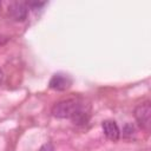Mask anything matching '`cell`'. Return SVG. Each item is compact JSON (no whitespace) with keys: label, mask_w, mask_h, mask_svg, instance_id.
<instances>
[{"label":"cell","mask_w":151,"mask_h":151,"mask_svg":"<svg viewBox=\"0 0 151 151\" xmlns=\"http://www.w3.org/2000/svg\"><path fill=\"white\" fill-rule=\"evenodd\" d=\"M52 114L60 119H71L74 124H86L90 118V107L79 99H65L52 107Z\"/></svg>","instance_id":"6da1fadb"},{"label":"cell","mask_w":151,"mask_h":151,"mask_svg":"<svg viewBox=\"0 0 151 151\" xmlns=\"http://www.w3.org/2000/svg\"><path fill=\"white\" fill-rule=\"evenodd\" d=\"M134 118L138 125L146 132L151 129V105L150 101H145L139 104L134 109Z\"/></svg>","instance_id":"7a4b0ae2"},{"label":"cell","mask_w":151,"mask_h":151,"mask_svg":"<svg viewBox=\"0 0 151 151\" xmlns=\"http://www.w3.org/2000/svg\"><path fill=\"white\" fill-rule=\"evenodd\" d=\"M50 87L52 90H55V91H65L67 88L71 87L72 85V78L71 76L66 74V73H55L52 76L50 83H48Z\"/></svg>","instance_id":"3957f363"},{"label":"cell","mask_w":151,"mask_h":151,"mask_svg":"<svg viewBox=\"0 0 151 151\" xmlns=\"http://www.w3.org/2000/svg\"><path fill=\"white\" fill-rule=\"evenodd\" d=\"M8 14L15 21H24L28 14L27 2L24 1H14L8 6Z\"/></svg>","instance_id":"277c9868"},{"label":"cell","mask_w":151,"mask_h":151,"mask_svg":"<svg viewBox=\"0 0 151 151\" xmlns=\"http://www.w3.org/2000/svg\"><path fill=\"white\" fill-rule=\"evenodd\" d=\"M101 127H103V131H104V134L110 139V140H118L119 137H120V130H119V126L118 124L114 122V120H104L101 123Z\"/></svg>","instance_id":"5b68a950"},{"label":"cell","mask_w":151,"mask_h":151,"mask_svg":"<svg viewBox=\"0 0 151 151\" xmlns=\"http://www.w3.org/2000/svg\"><path fill=\"white\" fill-rule=\"evenodd\" d=\"M40 151H54V149H53V145L52 144L47 143V144H45V145L41 146Z\"/></svg>","instance_id":"8992f818"},{"label":"cell","mask_w":151,"mask_h":151,"mask_svg":"<svg viewBox=\"0 0 151 151\" xmlns=\"http://www.w3.org/2000/svg\"><path fill=\"white\" fill-rule=\"evenodd\" d=\"M1 79H2V72H1V70H0V81H1Z\"/></svg>","instance_id":"52a82bcc"},{"label":"cell","mask_w":151,"mask_h":151,"mask_svg":"<svg viewBox=\"0 0 151 151\" xmlns=\"http://www.w3.org/2000/svg\"><path fill=\"white\" fill-rule=\"evenodd\" d=\"M0 6H1V5H0Z\"/></svg>","instance_id":"ba28073f"}]
</instances>
